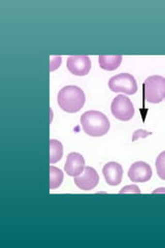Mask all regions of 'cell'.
I'll return each instance as SVG.
<instances>
[{
    "label": "cell",
    "instance_id": "obj_11",
    "mask_svg": "<svg viewBox=\"0 0 165 248\" xmlns=\"http://www.w3.org/2000/svg\"><path fill=\"white\" fill-rule=\"evenodd\" d=\"M122 55H100L98 57L99 66L105 71H115L122 63Z\"/></svg>",
    "mask_w": 165,
    "mask_h": 248
},
{
    "label": "cell",
    "instance_id": "obj_7",
    "mask_svg": "<svg viewBox=\"0 0 165 248\" xmlns=\"http://www.w3.org/2000/svg\"><path fill=\"white\" fill-rule=\"evenodd\" d=\"M74 178L75 184L82 190H92L99 182V176L92 167H86L82 174Z\"/></svg>",
    "mask_w": 165,
    "mask_h": 248
},
{
    "label": "cell",
    "instance_id": "obj_12",
    "mask_svg": "<svg viewBox=\"0 0 165 248\" xmlns=\"http://www.w3.org/2000/svg\"><path fill=\"white\" fill-rule=\"evenodd\" d=\"M63 155V146L57 140H50V164H56Z\"/></svg>",
    "mask_w": 165,
    "mask_h": 248
},
{
    "label": "cell",
    "instance_id": "obj_5",
    "mask_svg": "<svg viewBox=\"0 0 165 248\" xmlns=\"http://www.w3.org/2000/svg\"><path fill=\"white\" fill-rule=\"evenodd\" d=\"M112 114L114 117L121 121H129L135 116V107L131 100L123 94L114 98L111 106Z\"/></svg>",
    "mask_w": 165,
    "mask_h": 248
},
{
    "label": "cell",
    "instance_id": "obj_4",
    "mask_svg": "<svg viewBox=\"0 0 165 248\" xmlns=\"http://www.w3.org/2000/svg\"><path fill=\"white\" fill-rule=\"evenodd\" d=\"M108 87L113 92H120L132 95L137 91V84L135 77L130 74H119L108 81Z\"/></svg>",
    "mask_w": 165,
    "mask_h": 248
},
{
    "label": "cell",
    "instance_id": "obj_13",
    "mask_svg": "<svg viewBox=\"0 0 165 248\" xmlns=\"http://www.w3.org/2000/svg\"><path fill=\"white\" fill-rule=\"evenodd\" d=\"M63 182V173L56 167H50V189H57Z\"/></svg>",
    "mask_w": 165,
    "mask_h": 248
},
{
    "label": "cell",
    "instance_id": "obj_9",
    "mask_svg": "<svg viewBox=\"0 0 165 248\" xmlns=\"http://www.w3.org/2000/svg\"><path fill=\"white\" fill-rule=\"evenodd\" d=\"M85 168V159L83 157V155L76 152L68 154L64 166V170L68 176L76 177L83 173Z\"/></svg>",
    "mask_w": 165,
    "mask_h": 248
},
{
    "label": "cell",
    "instance_id": "obj_17",
    "mask_svg": "<svg viewBox=\"0 0 165 248\" xmlns=\"http://www.w3.org/2000/svg\"><path fill=\"white\" fill-rule=\"evenodd\" d=\"M164 100H165V99H164Z\"/></svg>",
    "mask_w": 165,
    "mask_h": 248
},
{
    "label": "cell",
    "instance_id": "obj_3",
    "mask_svg": "<svg viewBox=\"0 0 165 248\" xmlns=\"http://www.w3.org/2000/svg\"><path fill=\"white\" fill-rule=\"evenodd\" d=\"M144 97L151 104H159L165 99V78L151 76L144 83Z\"/></svg>",
    "mask_w": 165,
    "mask_h": 248
},
{
    "label": "cell",
    "instance_id": "obj_16",
    "mask_svg": "<svg viewBox=\"0 0 165 248\" xmlns=\"http://www.w3.org/2000/svg\"><path fill=\"white\" fill-rule=\"evenodd\" d=\"M120 193H140V190L136 185H129L123 187L120 190Z\"/></svg>",
    "mask_w": 165,
    "mask_h": 248
},
{
    "label": "cell",
    "instance_id": "obj_14",
    "mask_svg": "<svg viewBox=\"0 0 165 248\" xmlns=\"http://www.w3.org/2000/svg\"><path fill=\"white\" fill-rule=\"evenodd\" d=\"M156 170H157V174L161 178L162 180H165V151L161 152L158 157L156 159L155 162Z\"/></svg>",
    "mask_w": 165,
    "mask_h": 248
},
{
    "label": "cell",
    "instance_id": "obj_1",
    "mask_svg": "<svg viewBox=\"0 0 165 248\" xmlns=\"http://www.w3.org/2000/svg\"><path fill=\"white\" fill-rule=\"evenodd\" d=\"M59 107L66 113H76L84 107L86 96L84 91L77 86H65L62 88L57 96Z\"/></svg>",
    "mask_w": 165,
    "mask_h": 248
},
{
    "label": "cell",
    "instance_id": "obj_10",
    "mask_svg": "<svg viewBox=\"0 0 165 248\" xmlns=\"http://www.w3.org/2000/svg\"><path fill=\"white\" fill-rule=\"evenodd\" d=\"M102 173H104L105 181L108 185L116 186V185H119L122 182L123 168L120 164H118L116 161L107 162V164L104 167Z\"/></svg>",
    "mask_w": 165,
    "mask_h": 248
},
{
    "label": "cell",
    "instance_id": "obj_8",
    "mask_svg": "<svg viewBox=\"0 0 165 248\" xmlns=\"http://www.w3.org/2000/svg\"><path fill=\"white\" fill-rule=\"evenodd\" d=\"M152 174L151 167L145 161L135 162L128 170L129 179L135 183L148 182L152 178Z\"/></svg>",
    "mask_w": 165,
    "mask_h": 248
},
{
    "label": "cell",
    "instance_id": "obj_6",
    "mask_svg": "<svg viewBox=\"0 0 165 248\" xmlns=\"http://www.w3.org/2000/svg\"><path fill=\"white\" fill-rule=\"evenodd\" d=\"M91 59L87 55H72L67 59L68 71L75 76H86L91 69Z\"/></svg>",
    "mask_w": 165,
    "mask_h": 248
},
{
    "label": "cell",
    "instance_id": "obj_2",
    "mask_svg": "<svg viewBox=\"0 0 165 248\" xmlns=\"http://www.w3.org/2000/svg\"><path fill=\"white\" fill-rule=\"evenodd\" d=\"M81 125L86 134L91 137H102L109 130L106 116L98 111H88L81 116Z\"/></svg>",
    "mask_w": 165,
    "mask_h": 248
},
{
    "label": "cell",
    "instance_id": "obj_15",
    "mask_svg": "<svg viewBox=\"0 0 165 248\" xmlns=\"http://www.w3.org/2000/svg\"><path fill=\"white\" fill-rule=\"evenodd\" d=\"M62 58L61 56H52L50 59V72H54L58 69L61 65Z\"/></svg>",
    "mask_w": 165,
    "mask_h": 248
}]
</instances>
